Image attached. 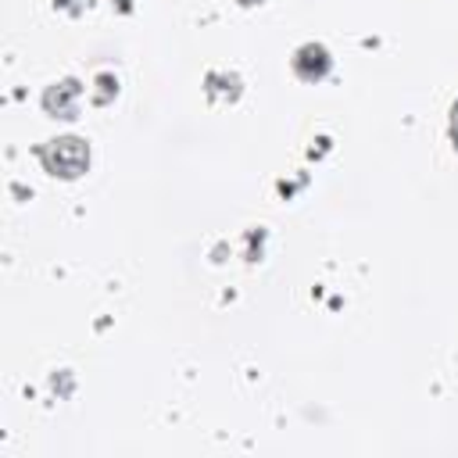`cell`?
<instances>
[{
  "mask_svg": "<svg viewBox=\"0 0 458 458\" xmlns=\"http://www.w3.org/2000/svg\"><path fill=\"white\" fill-rule=\"evenodd\" d=\"M451 132H454V143H458V104H454V114H451Z\"/></svg>",
  "mask_w": 458,
  "mask_h": 458,
  "instance_id": "6da1fadb",
  "label": "cell"
}]
</instances>
